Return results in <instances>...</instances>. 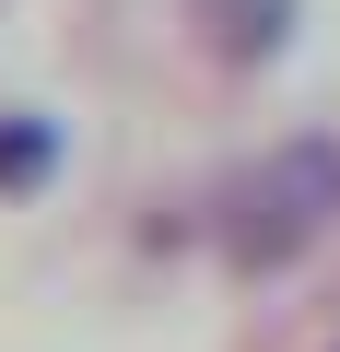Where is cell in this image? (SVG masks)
<instances>
[]
</instances>
